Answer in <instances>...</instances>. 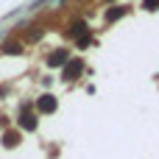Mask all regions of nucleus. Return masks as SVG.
<instances>
[{"label": "nucleus", "instance_id": "f257e3e1", "mask_svg": "<svg viewBox=\"0 0 159 159\" xmlns=\"http://www.w3.org/2000/svg\"><path fill=\"white\" fill-rule=\"evenodd\" d=\"M39 109H42V112H53V109H56V101H53L50 95H45V98L39 101Z\"/></svg>", "mask_w": 159, "mask_h": 159}, {"label": "nucleus", "instance_id": "f03ea898", "mask_svg": "<svg viewBox=\"0 0 159 159\" xmlns=\"http://www.w3.org/2000/svg\"><path fill=\"white\" fill-rule=\"evenodd\" d=\"M78 70H81V61H70L64 73H67V78H75V73H78Z\"/></svg>", "mask_w": 159, "mask_h": 159}, {"label": "nucleus", "instance_id": "7ed1b4c3", "mask_svg": "<svg viewBox=\"0 0 159 159\" xmlns=\"http://www.w3.org/2000/svg\"><path fill=\"white\" fill-rule=\"evenodd\" d=\"M67 61V50H59L56 56H50V64H64Z\"/></svg>", "mask_w": 159, "mask_h": 159}, {"label": "nucleus", "instance_id": "20e7f679", "mask_svg": "<svg viewBox=\"0 0 159 159\" xmlns=\"http://www.w3.org/2000/svg\"><path fill=\"white\" fill-rule=\"evenodd\" d=\"M22 126H25V129H34L36 123H34V117H31V115H25V117H22Z\"/></svg>", "mask_w": 159, "mask_h": 159}, {"label": "nucleus", "instance_id": "39448f33", "mask_svg": "<svg viewBox=\"0 0 159 159\" xmlns=\"http://www.w3.org/2000/svg\"><path fill=\"white\" fill-rule=\"evenodd\" d=\"M120 14H123V8H115V11H109V20H117Z\"/></svg>", "mask_w": 159, "mask_h": 159}, {"label": "nucleus", "instance_id": "423d86ee", "mask_svg": "<svg viewBox=\"0 0 159 159\" xmlns=\"http://www.w3.org/2000/svg\"><path fill=\"white\" fill-rule=\"evenodd\" d=\"M6 53H20V45H6Z\"/></svg>", "mask_w": 159, "mask_h": 159}, {"label": "nucleus", "instance_id": "0eeeda50", "mask_svg": "<svg viewBox=\"0 0 159 159\" xmlns=\"http://www.w3.org/2000/svg\"><path fill=\"white\" fill-rule=\"evenodd\" d=\"M143 6H145V8H154V6H159V0H145Z\"/></svg>", "mask_w": 159, "mask_h": 159}]
</instances>
